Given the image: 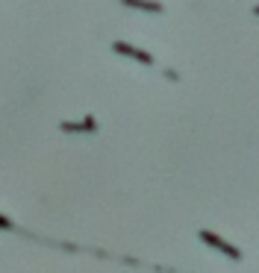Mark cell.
Returning <instances> with one entry per match:
<instances>
[{
	"instance_id": "cell-4",
	"label": "cell",
	"mask_w": 259,
	"mask_h": 273,
	"mask_svg": "<svg viewBox=\"0 0 259 273\" xmlns=\"http://www.w3.org/2000/svg\"><path fill=\"white\" fill-rule=\"evenodd\" d=\"M253 15H259V6H253Z\"/></svg>"
},
{
	"instance_id": "cell-2",
	"label": "cell",
	"mask_w": 259,
	"mask_h": 273,
	"mask_svg": "<svg viewBox=\"0 0 259 273\" xmlns=\"http://www.w3.org/2000/svg\"><path fill=\"white\" fill-rule=\"evenodd\" d=\"M112 50H115V53H124V56H130V59H139L141 65H153V56L147 53V50L133 47V44H127V41H115Z\"/></svg>"
},
{
	"instance_id": "cell-3",
	"label": "cell",
	"mask_w": 259,
	"mask_h": 273,
	"mask_svg": "<svg viewBox=\"0 0 259 273\" xmlns=\"http://www.w3.org/2000/svg\"><path fill=\"white\" fill-rule=\"evenodd\" d=\"M124 6H133V9H144V12H162L165 6L159 0H121Z\"/></svg>"
},
{
	"instance_id": "cell-1",
	"label": "cell",
	"mask_w": 259,
	"mask_h": 273,
	"mask_svg": "<svg viewBox=\"0 0 259 273\" xmlns=\"http://www.w3.org/2000/svg\"><path fill=\"white\" fill-rule=\"evenodd\" d=\"M200 241L203 244H209L212 250H218V253H224V256H230V259H242V253H239V247H233V244H227L221 235H215V232H209V229H200Z\"/></svg>"
}]
</instances>
